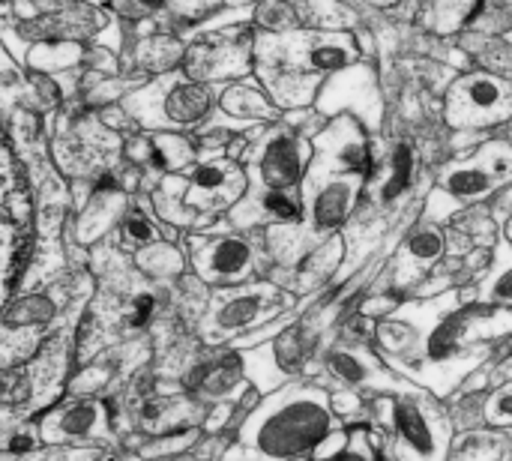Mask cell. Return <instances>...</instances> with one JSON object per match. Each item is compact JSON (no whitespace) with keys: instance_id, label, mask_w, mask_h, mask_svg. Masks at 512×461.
<instances>
[{"instance_id":"ac0fdd59","label":"cell","mask_w":512,"mask_h":461,"mask_svg":"<svg viewBox=\"0 0 512 461\" xmlns=\"http://www.w3.org/2000/svg\"><path fill=\"white\" fill-rule=\"evenodd\" d=\"M132 264H135L138 273L147 276V279H174V276L183 273L186 255H183L171 240L159 237V240H153V243L135 249V252H132Z\"/></svg>"},{"instance_id":"7a4b0ae2","label":"cell","mask_w":512,"mask_h":461,"mask_svg":"<svg viewBox=\"0 0 512 461\" xmlns=\"http://www.w3.org/2000/svg\"><path fill=\"white\" fill-rule=\"evenodd\" d=\"M120 108L144 132H192L216 111V90L183 69L153 75L120 99Z\"/></svg>"},{"instance_id":"1f68e13d","label":"cell","mask_w":512,"mask_h":461,"mask_svg":"<svg viewBox=\"0 0 512 461\" xmlns=\"http://www.w3.org/2000/svg\"><path fill=\"white\" fill-rule=\"evenodd\" d=\"M6 3H12V0H0V6H6Z\"/></svg>"},{"instance_id":"484cf974","label":"cell","mask_w":512,"mask_h":461,"mask_svg":"<svg viewBox=\"0 0 512 461\" xmlns=\"http://www.w3.org/2000/svg\"><path fill=\"white\" fill-rule=\"evenodd\" d=\"M318 461H375V453L369 447V435L366 432H354L345 438V444L327 456H321Z\"/></svg>"},{"instance_id":"836d02e7","label":"cell","mask_w":512,"mask_h":461,"mask_svg":"<svg viewBox=\"0 0 512 461\" xmlns=\"http://www.w3.org/2000/svg\"><path fill=\"white\" fill-rule=\"evenodd\" d=\"M96 3H102V0H96Z\"/></svg>"},{"instance_id":"5b68a950","label":"cell","mask_w":512,"mask_h":461,"mask_svg":"<svg viewBox=\"0 0 512 461\" xmlns=\"http://www.w3.org/2000/svg\"><path fill=\"white\" fill-rule=\"evenodd\" d=\"M279 309V294L270 285H234V288H222L204 321H201V333L204 342L219 345L225 339H234L252 327H258L267 315H273Z\"/></svg>"},{"instance_id":"f546056e","label":"cell","mask_w":512,"mask_h":461,"mask_svg":"<svg viewBox=\"0 0 512 461\" xmlns=\"http://www.w3.org/2000/svg\"><path fill=\"white\" fill-rule=\"evenodd\" d=\"M489 300H495V303H512V270L501 273V276L492 282V288H489Z\"/></svg>"},{"instance_id":"9c48e42d","label":"cell","mask_w":512,"mask_h":461,"mask_svg":"<svg viewBox=\"0 0 512 461\" xmlns=\"http://www.w3.org/2000/svg\"><path fill=\"white\" fill-rule=\"evenodd\" d=\"M114 426L102 402L75 399L39 423V441L45 447H93L90 441H111Z\"/></svg>"},{"instance_id":"30bf717a","label":"cell","mask_w":512,"mask_h":461,"mask_svg":"<svg viewBox=\"0 0 512 461\" xmlns=\"http://www.w3.org/2000/svg\"><path fill=\"white\" fill-rule=\"evenodd\" d=\"M393 423L399 432V450L408 461H444L447 426L417 399H399L393 405Z\"/></svg>"},{"instance_id":"8fae6325","label":"cell","mask_w":512,"mask_h":461,"mask_svg":"<svg viewBox=\"0 0 512 461\" xmlns=\"http://www.w3.org/2000/svg\"><path fill=\"white\" fill-rule=\"evenodd\" d=\"M357 192H360V174H339L324 183L318 177H312V186H306L309 228L315 234L336 231L354 210Z\"/></svg>"},{"instance_id":"3957f363","label":"cell","mask_w":512,"mask_h":461,"mask_svg":"<svg viewBox=\"0 0 512 461\" xmlns=\"http://www.w3.org/2000/svg\"><path fill=\"white\" fill-rule=\"evenodd\" d=\"M186 258L195 276L216 288H234L258 273V249L249 237L231 231H192Z\"/></svg>"},{"instance_id":"d4e9b609","label":"cell","mask_w":512,"mask_h":461,"mask_svg":"<svg viewBox=\"0 0 512 461\" xmlns=\"http://www.w3.org/2000/svg\"><path fill=\"white\" fill-rule=\"evenodd\" d=\"M30 87H33V96H36V105L51 111V108H63L66 102V90L57 84V75H48V72H33L30 69Z\"/></svg>"},{"instance_id":"603a6c76","label":"cell","mask_w":512,"mask_h":461,"mask_svg":"<svg viewBox=\"0 0 512 461\" xmlns=\"http://www.w3.org/2000/svg\"><path fill=\"white\" fill-rule=\"evenodd\" d=\"M411 174H414V156H411L408 147H399L396 156H393L390 177H387V183H384V189H381V198H384V201H393V198L411 183Z\"/></svg>"},{"instance_id":"f1b7e54d","label":"cell","mask_w":512,"mask_h":461,"mask_svg":"<svg viewBox=\"0 0 512 461\" xmlns=\"http://www.w3.org/2000/svg\"><path fill=\"white\" fill-rule=\"evenodd\" d=\"M258 21H261L264 27H270V30H282V27L291 21V15H288V9L279 6V3H264V6H258Z\"/></svg>"},{"instance_id":"7c38bea8","label":"cell","mask_w":512,"mask_h":461,"mask_svg":"<svg viewBox=\"0 0 512 461\" xmlns=\"http://www.w3.org/2000/svg\"><path fill=\"white\" fill-rule=\"evenodd\" d=\"M243 357L240 354H228V357H216L207 363H198L195 369H189L186 375V390L198 399H228L237 384L243 381Z\"/></svg>"},{"instance_id":"277c9868","label":"cell","mask_w":512,"mask_h":461,"mask_svg":"<svg viewBox=\"0 0 512 461\" xmlns=\"http://www.w3.org/2000/svg\"><path fill=\"white\" fill-rule=\"evenodd\" d=\"M183 174V204L198 219V225L207 216H216L222 210H231L249 189L246 171L228 159V156H198Z\"/></svg>"},{"instance_id":"4316f807","label":"cell","mask_w":512,"mask_h":461,"mask_svg":"<svg viewBox=\"0 0 512 461\" xmlns=\"http://www.w3.org/2000/svg\"><path fill=\"white\" fill-rule=\"evenodd\" d=\"M195 441V432H183V435H168V438H159V441H153V444H144V447H138V456H144V459H171L174 453H183L189 444Z\"/></svg>"},{"instance_id":"83f0119b","label":"cell","mask_w":512,"mask_h":461,"mask_svg":"<svg viewBox=\"0 0 512 461\" xmlns=\"http://www.w3.org/2000/svg\"><path fill=\"white\" fill-rule=\"evenodd\" d=\"M486 420L495 426H507L512 423V387L501 390L489 405H486Z\"/></svg>"},{"instance_id":"5bb4252c","label":"cell","mask_w":512,"mask_h":461,"mask_svg":"<svg viewBox=\"0 0 512 461\" xmlns=\"http://www.w3.org/2000/svg\"><path fill=\"white\" fill-rule=\"evenodd\" d=\"M84 48L87 42H75V39H42L24 51L21 63L33 72H48V75L75 72L84 63Z\"/></svg>"},{"instance_id":"ba28073f","label":"cell","mask_w":512,"mask_h":461,"mask_svg":"<svg viewBox=\"0 0 512 461\" xmlns=\"http://www.w3.org/2000/svg\"><path fill=\"white\" fill-rule=\"evenodd\" d=\"M512 114V84L495 75H468L447 96L453 126H486Z\"/></svg>"},{"instance_id":"52a82bcc","label":"cell","mask_w":512,"mask_h":461,"mask_svg":"<svg viewBox=\"0 0 512 461\" xmlns=\"http://www.w3.org/2000/svg\"><path fill=\"white\" fill-rule=\"evenodd\" d=\"M129 189L123 186L117 168L99 174L90 180L87 195L75 204V222H72V237L78 246H96L102 243L120 222L126 204H129Z\"/></svg>"},{"instance_id":"4dcf8cb0","label":"cell","mask_w":512,"mask_h":461,"mask_svg":"<svg viewBox=\"0 0 512 461\" xmlns=\"http://www.w3.org/2000/svg\"><path fill=\"white\" fill-rule=\"evenodd\" d=\"M138 3H141V6H144L150 15H153V18H156V15H162V12H168L174 0H138Z\"/></svg>"},{"instance_id":"e0dca14e","label":"cell","mask_w":512,"mask_h":461,"mask_svg":"<svg viewBox=\"0 0 512 461\" xmlns=\"http://www.w3.org/2000/svg\"><path fill=\"white\" fill-rule=\"evenodd\" d=\"M309 351H312V348H309V336H306V330L294 327V330H285L282 336H276L270 345H264V351L249 354V357L264 360V363H267V369L276 375V384H279L282 378H288L291 372H297V369L306 363Z\"/></svg>"},{"instance_id":"9a60e30c","label":"cell","mask_w":512,"mask_h":461,"mask_svg":"<svg viewBox=\"0 0 512 461\" xmlns=\"http://www.w3.org/2000/svg\"><path fill=\"white\" fill-rule=\"evenodd\" d=\"M144 204H147V198H141V201L129 198V204H126L117 228H114L117 231V249L120 252H135V249H141V246L165 237L162 234V222H159L153 204L150 207H144Z\"/></svg>"},{"instance_id":"ffe728a7","label":"cell","mask_w":512,"mask_h":461,"mask_svg":"<svg viewBox=\"0 0 512 461\" xmlns=\"http://www.w3.org/2000/svg\"><path fill=\"white\" fill-rule=\"evenodd\" d=\"M447 189L456 195V198H483L486 192L495 189L498 183V174L483 168V165H468V168H459V171H450L447 174Z\"/></svg>"},{"instance_id":"cb8c5ba5","label":"cell","mask_w":512,"mask_h":461,"mask_svg":"<svg viewBox=\"0 0 512 461\" xmlns=\"http://www.w3.org/2000/svg\"><path fill=\"white\" fill-rule=\"evenodd\" d=\"M99 450L96 447H48L45 453L33 450V453H24V456H6L0 461H99Z\"/></svg>"},{"instance_id":"6da1fadb","label":"cell","mask_w":512,"mask_h":461,"mask_svg":"<svg viewBox=\"0 0 512 461\" xmlns=\"http://www.w3.org/2000/svg\"><path fill=\"white\" fill-rule=\"evenodd\" d=\"M333 432L327 396L312 387H288L264 399L240 429L249 461H291L312 453Z\"/></svg>"},{"instance_id":"2e32d148","label":"cell","mask_w":512,"mask_h":461,"mask_svg":"<svg viewBox=\"0 0 512 461\" xmlns=\"http://www.w3.org/2000/svg\"><path fill=\"white\" fill-rule=\"evenodd\" d=\"M57 312H60V303H57L54 291H33V294H24L9 303V309L3 312V330L27 333V330L51 324L57 318Z\"/></svg>"},{"instance_id":"7402d4cb","label":"cell","mask_w":512,"mask_h":461,"mask_svg":"<svg viewBox=\"0 0 512 461\" xmlns=\"http://www.w3.org/2000/svg\"><path fill=\"white\" fill-rule=\"evenodd\" d=\"M327 369L342 384H372V363H366L354 351H333L327 360Z\"/></svg>"},{"instance_id":"44dd1931","label":"cell","mask_w":512,"mask_h":461,"mask_svg":"<svg viewBox=\"0 0 512 461\" xmlns=\"http://www.w3.org/2000/svg\"><path fill=\"white\" fill-rule=\"evenodd\" d=\"M441 252H444V234L435 228H423L408 240L405 264L411 267V273H417V270H426L429 264H435L441 258Z\"/></svg>"},{"instance_id":"d6a6232c","label":"cell","mask_w":512,"mask_h":461,"mask_svg":"<svg viewBox=\"0 0 512 461\" xmlns=\"http://www.w3.org/2000/svg\"><path fill=\"white\" fill-rule=\"evenodd\" d=\"M510 240H512V222H510Z\"/></svg>"},{"instance_id":"d6986e66","label":"cell","mask_w":512,"mask_h":461,"mask_svg":"<svg viewBox=\"0 0 512 461\" xmlns=\"http://www.w3.org/2000/svg\"><path fill=\"white\" fill-rule=\"evenodd\" d=\"M216 108L237 120H270L273 105L252 84H228L216 93Z\"/></svg>"},{"instance_id":"4fadbf2b","label":"cell","mask_w":512,"mask_h":461,"mask_svg":"<svg viewBox=\"0 0 512 461\" xmlns=\"http://www.w3.org/2000/svg\"><path fill=\"white\" fill-rule=\"evenodd\" d=\"M201 156L198 141L189 132H150V171L180 174Z\"/></svg>"},{"instance_id":"8992f818","label":"cell","mask_w":512,"mask_h":461,"mask_svg":"<svg viewBox=\"0 0 512 461\" xmlns=\"http://www.w3.org/2000/svg\"><path fill=\"white\" fill-rule=\"evenodd\" d=\"M306 144L288 132H267L246 156V177L252 192L258 189H294L303 180Z\"/></svg>"}]
</instances>
